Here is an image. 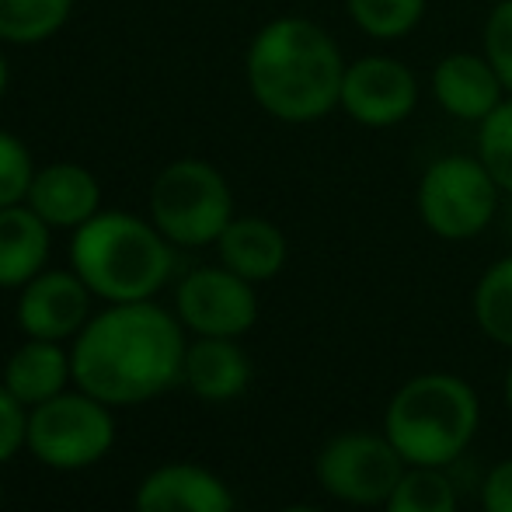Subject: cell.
Listing matches in <instances>:
<instances>
[{
    "label": "cell",
    "mask_w": 512,
    "mask_h": 512,
    "mask_svg": "<svg viewBox=\"0 0 512 512\" xmlns=\"http://www.w3.org/2000/svg\"><path fill=\"white\" fill-rule=\"evenodd\" d=\"M28 206L49 223V227H84L102 206V185L88 168L70 161H56L35 171L28 185Z\"/></svg>",
    "instance_id": "5bb4252c"
},
{
    "label": "cell",
    "mask_w": 512,
    "mask_h": 512,
    "mask_svg": "<svg viewBox=\"0 0 512 512\" xmlns=\"http://www.w3.org/2000/svg\"><path fill=\"white\" fill-rule=\"evenodd\" d=\"M178 321L199 338H237L258 321L255 283L220 269H196L178 286Z\"/></svg>",
    "instance_id": "30bf717a"
},
{
    "label": "cell",
    "mask_w": 512,
    "mask_h": 512,
    "mask_svg": "<svg viewBox=\"0 0 512 512\" xmlns=\"http://www.w3.org/2000/svg\"><path fill=\"white\" fill-rule=\"evenodd\" d=\"M136 512H234V495L199 464H164L143 478L133 499Z\"/></svg>",
    "instance_id": "4fadbf2b"
},
{
    "label": "cell",
    "mask_w": 512,
    "mask_h": 512,
    "mask_svg": "<svg viewBox=\"0 0 512 512\" xmlns=\"http://www.w3.org/2000/svg\"><path fill=\"white\" fill-rule=\"evenodd\" d=\"M216 248H220V262L248 283L276 279L290 258L286 234L262 216H234L216 241Z\"/></svg>",
    "instance_id": "9a60e30c"
},
{
    "label": "cell",
    "mask_w": 512,
    "mask_h": 512,
    "mask_svg": "<svg viewBox=\"0 0 512 512\" xmlns=\"http://www.w3.org/2000/svg\"><path fill=\"white\" fill-rule=\"evenodd\" d=\"M429 88L436 105L446 115H453L460 122H474V126L509 98L506 84H502L499 70L485 56V49L481 53H471V49L446 53L432 67Z\"/></svg>",
    "instance_id": "7c38bea8"
},
{
    "label": "cell",
    "mask_w": 512,
    "mask_h": 512,
    "mask_svg": "<svg viewBox=\"0 0 512 512\" xmlns=\"http://www.w3.org/2000/svg\"><path fill=\"white\" fill-rule=\"evenodd\" d=\"M481 49L499 70L502 84L512 95V0H499L485 18V35H481Z\"/></svg>",
    "instance_id": "d4e9b609"
},
{
    "label": "cell",
    "mask_w": 512,
    "mask_h": 512,
    "mask_svg": "<svg viewBox=\"0 0 512 512\" xmlns=\"http://www.w3.org/2000/svg\"><path fill=\"white\" fill-rule=\"evenodd\" d=\"M115 418L105 401L81 394H56L28 415V450L53 471H81L112 450Z\"/></svg>",
    "instance_id": "52a82bcc"
},
{
    "label": "cell",
    "mask_w": 512,
    "mask_h": 512,
    "mask_svg": "<svg viewBox=\"0 0 512 512\" xmlns=\"http://www.w3.org/2000/svg\"><path fill=\"white\" fill-rule=\"evenodd\" d=\"M150 220L171 244H216L234 220V192L209 161L182 157L150 185Z\"/></svg>",
    "instance_id": "5b68a950"
},
{
    "label": "cell",
    "mask_w": 512,
    "mask_h": 512,
    "mask_svg": "<svg viewBox=\"0 0 512 512\" xmlns=\"http://www.w3.org/2000/svg\"><path fill=\"white\" fill-rule=\"evenodd\" d=\"M49 258V223L32 206L0 209V290L32 283Z\"/></svg>",
    "instance_id": "2e32d148"
},
{
    "label": "cell",
    "mask_w": 512,
    "mask_h": 512,
    "mask_svg": "<svg viewBox=\"0 0 512 512\" xmlns=\"http://www.w3.org/2000/svg\"><path fill=\"white\" fill-rule=\"evenodd\" d=\"M74 0H0V42L35 46L67 25Z\"/></svg>",
    "instance_id": "d6986e66"
},
{
    "label": "cell",
    "mask_w": 512,
    "mask_h": 512,
    "mask_svg": "<svg viewBox=\"0 0 512 512\" xmlns=\"http://www.w3.org/2000/svg\"><path fill=\"white\" fill-rule=\"evenodd\" d=\"M429 0H345L352 25L377 42H398L415 32Z\"/></svg>",
    "instance_id": "44dd1931"
},
{
    "label": "cell",
    "mask_w": 512,
    "mask_h": 512,
    "mask_svg": "<svg viewBox=\"0 0 512 512\" xmlns=\"http://www.w3.org/2000/svg\"><path fill=\"white\" fill-rule=\"evenodd\" d=\"M21 446H28L25 405L7 387H0V464H7Z\"/></svg>",
    "instance_id": "484cf974"
},
{
    "label": "cell",
    "mask_w": 512,
    "mask_h": 512,
    "mask_svg": "<svg viewBox=\"0 0 512 512\" xmlns=\"http://www.w3.org/2000/svg\"><path fill=\"white\" fill-rule=\"evenodd\" d=\"M499 196V182L478 154H446L436 157L418 178L415 209L429 234L443 241H471L495 220Z\"/></svg>",
    "instance_id": "8992f818"
},
{
    "label": "cell",
    "mask_w": 512,
    "mask_h": 512,
    "mask_svg": "<svg viewBox=\"0 0 512 512\" xmlns=\"http://www.w3.org/2000/svg\"><path fill=\"white\" fill-rule=\"evenodd\" d=\"M474 321L495 345L512 349V255L492 262L474 286Z\"/></svg>",
    "instance_id": "ffe728a7"
},
{
    "label": "cell",
    "mask_w": 512,
    "mask_h": 512,
    "mask_svg": "<svg viewBox=\"0 0 512 512\" xmlns=\"http://www.w3.org/2000/svg\"><path fill=\"white\" fill-rule=\"evenodd\" d=\"M7 81H11V70H7V60H4V53H0V98H4V91H7Z\"/></svg>",
    "instance_id": "83f0119b"
},
{
    "label": "cell",
    "mask_w": 512,
    "mask_h": 512,
    "mask_svg": "<svg viewBox=\"0 0 512 512\" xmlns=\"http://www.w3.org/2000/svg\"><path fill=\"white\" fill-rule=\"evenodd\" d=\"M478 157L499 189L512 196V95L478 122Z\"/></svg>",
    "instance_id": "603a6c76"
},
{
    "label": "cell",
    "mask_w": 512,
    "mask_h": 512,
    "mask_svg": "<svg viewBox=\"0 0 512 512\" xmlns=\"http://www.w3.org/2000/svg\"><path fill=\"white\" fill-rule=\"evenodd\" d=\"M35 178L32 154L14 133L0 129V209L18 206L28 196V185Z\"/></svg>",
    "instance_id": "cb8c5ba5"
},
{
    "label": "cell",
    "mask_w": 512,
    "mask_h": 512,
    "mask_svg": "<svg viewBox=\"0 0 512 512\" xmlns=\"http://www.w3.org/2000/svg\"><path fill=\"white\" fill-rule=\"evenodd\" d=\"M384 512H457V492L443 467H408Z\"/></svg>",
    "instance_id": "7402d4cb"
},
{
    "label": "cell",
    "mask_w": 512,
    "mask_h": 512,
    "mask_svg": "<svg viewBox=\"0 0 512 512\" xmlns=\"http://www.w3.org/2000/svg\"><path fill=\"white\" fill-rule=\"evenodd\" d=\"M70 265L95 297L108 304L150 300L171 276V241L129 213H98L77 227L70 241Z\"/></svg>",
    "instance_id": "3957f363"
},
{
    "label": "cell",
    "mask_w": 512,
    "mask_h": 512,
    "mask_svg": "<svg viewBox=\"0 0 512 512\" xmlns=\"http://www.w3.org/2000/svg\"><path fill=\"white\" fill-rule=\"evenodd\" d=\"M91 290L77 272L42 269L32 283L21 286L18 300V324L28 338H46V342H63L77 335L88 324Z\"/></svg>",
    "instance_id": "8fae6325"
},
{
    "label": "cell",
    "mask_w": 512,
    "mask_h": 512,
    "mask_svg": "<svg viewBox=\"0 0 512 512\" xmlns=\"http://www.w3.org/2000/svg\"><path fill=\"white\" fill-rule=\"evenodd\" d=\"M74 377V363L70 352L60 349V342H46V338H32L21 345L4 370V387L21 401L25 408H35L42 401L63 394L67 380Z\"/></svg>",
    "instance_id": "e0dca14e"
},
{
    "label": "cell",
    "mask_w": 512,
    "mask_h": 512,
    "mask_svg": "<svg viewBox=\"0 0 512 512\" xmlns=\"http://www.w3.org/2000/svg\"><path fill=\"white\" fill-rule=\"evenodd\" d=\"M481 509L512 512V460H499V464L485 474V485H481Z\"/></svg>",
    "instance_id": "4316f807"
},
{
    "label": "cell",
    "mask_w": 512,
    "mask_h": 512,
    "mask_svg": "<svg viewBox=\"0 0 512 512\" xmlns=\"http://www.w3.org/2000/svg\"><path fill=\"white\" fill-rule=\"evenodd\" d=\"M481 422L474 387L457 373L411 377L391 398L384 436L408 467H446L471 446Z\"/></svg>",
    "instance_id": "277c9868"
},
{
    "label": "cell",
    "mask_w": 512,
    "mask_h": 512,
    "mask_svg": "<svg viewBox=\"0 0 512 512\" xmlns=\"http://www.w3.org/2000/svg\"><path fill=\"white\" fill-rule=\"evenodd\" d=\"M317 481L338 502L349 506H384L408 464L394 443L377 432H342L317 453Z\"/></svg>",
    "instance_id": "ba28073f"
},
{
    "label": "cell",
    "mask_w": 512,
    "mask_h": 512,
    "mask_svg": "<svg viewBox=\"0 0 512 512\" xmlns=\"http://www.w3.org/2000/svg\"><path fill=\"white\" fill-rule=\"evenodd\" d=\"M279 512H321V509H314V506H286V509H279Z\"/></svg>",
    "instance_id": "f1b7e54d"
},
{
    "label": "cell",
    "mask_w": 512,
    "mask_h": 512,
    "mask_svg": "<svg viewBox=\"0 0 512 512\" xmlns=\"http://www.w3.org/2000/svg\"><path fill=\"white\" fill-rule=\"evenodd\" d=\"M182 380L203 401H230L248 387L251 363L234 338H199L185 352Z\"/></svg>",
    "instance_id": "ac0fdd59"
},
{
    "label": "cell",
    "mask_w": 512,
    "mask_h": 512,
    "mask_svg": "<svg viewBox=\"0 0 512 512\" xmlns=\"http://www.w3.org/2000/svg\"><path fill=\"white\" fill-rule=\"evenodd\" d=\"M338 108L363 129H394L415 115L418 77L394 56H359L345 67Z\"/></svg>",
    "instance_id": "9c48e42d"
},
{
    "label": "cell",
    "mask_w": 512,
    "mask_h": 512,
    "mask_svg": "<svg viewBox=\"0 0 512 512\" xmlns=\"http://www.w3.org/2000/svg\"><path fill=\"white\" fill-rule=\"evenodd\" d=\"M345 56L328 28L286 14L258 28L244 56L251 98L286 126L328 119L342 102Z\"/></svg>",
    "instance_id": "7a4b0ae2"
},
{
    "label": "cell",
    "mask_w": 512,
    "mask_h": 512,
    "mask_svg": "<svg viewBox=\"0 0 512 512\" xmlns=\"http://www.w3.org/2000/svg\"><path fill=\"white\" fill-rule=\"evenodd\" d=\"M506 401H509V408H512V366H509V373H506Z\"/></svg>",
    "instance_id": "f546056e"
},
{
    "label": "cell",
    "mask_w": 512,
    "mask_h": 512,
    "mask_svg": "<svg viewBox=\"0 0 512 512\" xmlns=\"http://www.w3.org/2000/svg\"><path fill=\"white\" fill-rule=\"evenodd\" d=\"M182 321L150 300L112 304L77 331L70 349L74 380L81 391L105 405H140L185 373Z\"/></svg>",
    "instance_id": "6da1fadb"
}]
</instances>
